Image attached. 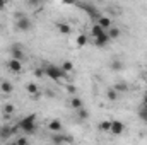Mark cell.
Returning <instances> with one entry per match:
<instances>
[{"label":"cell","mask_w":147,"mask_h":145,"mask_svg":"<svg viewBox=\"0 0 147 145\" xmlns=\"http://www.w3.org/2000/svg\"><path fill=\"white\" fill-rule=\"evenodd\" d=\"M5 5H7V0H0V10H3Z\"/></svg>","instance_id":"obj_32"},{"label":"cell","mask_w":147,"mask_h":145,"mask_svg":"<svg viewBox=\"0 0 147 145\" xmlns=\"http://www.w3.org/2000/svg\"><path fill=\"white\" fill-rule=\"evenodd\" d=\"M51 142H53V144H72L74 138L67 137V135H63L62 132H57V133L51 135Z\"/></svg>","instance_id":"obj_7"},{"label":"cell","mask_w":147,"mask_h":145,"mask_svg":"<svg viewBox=\"0 0 147 145\" xmlns=\"http://www.w3.org/2000/svg\"><path fill=\"white\" fill-rule=\"evenodd\" d=\"M110 41H111V39H110V36H108V33L101 34L99 38H94V44H96L98 48H105V46H106Z\"/></svg>","instance_id":"obj_12"},{"label":"cell","mask_w":147,"mask_h":145,"mask_svg":"<svg viewBox=\"0 0 147 145\" xmlns=\"http://www.w3.org/2000/svg\"><path fill=\"white\" fill-rule=\"evenodd\" d=\"M19 130V126H9V125H2L0 126V140H9L12 135H16Z\"/></svg>","instance_id":"obj_4"},{"label":"cell","mask_w":147,"mask_h":145,"mask_svg":"<svg viewBox=\"0 0 147 145\" xmlns=\"http://www.w3.org/2000/svg\"><path fill=\"white\" fill-rule=\"evenodd\" d=\"M113 89L118 91V92H127V91H128V84H127V82H116V84L113 85Z\"/></svg>","instance_id":"obj_19"},{"label":"cell","mask_w":147,"mask_h":145,"mask_svg":"<svg viewBox=\"0 0 147 145\" xmlns=\"http://www.w3.org/2000/svg\"><path fill=\"white\" fill-rule=\"evenodd\" d=\"M96 22H98L103 29H110L111 26H113V21H111L108 15H99V19H98Z\"/></svg>","instance_id":"obj_13"},{"label":"cell","mask_w":147,"mask_h":145,"mask_svg":"<svg viewBox=\"0 0 147 145\" xmlns=\"http://www.w3.org/2000/svg\"><path fill=\"white\" fill-rule=\"evenodd\" d=\"M14 111H16V106H14L12 103H7V104L2 108V113H3V116H5V118H9Z\"/></svg>","instance_id":"obj_17"},{"label":"cell","mask_w":147,"mask_h":145,"mask_svg":"<svg viewBox=\"0 0 147 145\" xmlns=\"http://www.w3.org/2000/svg\"><path fill=\"white\" fill-rule=\"evenodd\" d=\"M16 144L17 145H26V144H29V138H28V137H17V138H16Z\"/></svg>","instance_id":"obj_27"},{"label":"cell","mask_w":147,"mask_h":145,"mask_svg":"<svg viewBox=\"0 0 147 145\" xmlns=\"http://www.w3.org/2000/svg\"><path fill=\"white\" fill-rule=\"evenodd\" d=\"M26 91H28V94H29V96H34V94H38V91H39V87H38L36 84H33V82H29V84L26 85Z\"/></svg>","instance_id":"obj_20"},{"label":"cell","mask_w":147,"mask_h":145,"mask_svg":"<svg viewBox=\"0 0 147 145\" xmlns=\"http://www.w3.org/2000/svg\"><path fill=\"white\" fill-rule=\"evenodd\" d=\"M9 51H10V56H12V58L21 60V62L24 60V51H22V46H21V44H12Z\"/></svg>","instance_id":"obj_8"},{"label":"cell","mask_w":147,"mask_h":145,"mask_svg":"<svg viewBox=\"0 0 147 145\" xmlns=\"http://www.w3.org/2000/svg\"><path fill=\"white\" fill-rule=\"evenodd\" d=\"M77 118H79V119H87V118H89V111L84 108V106L79 108L77 109Z\"/></svg>","instance_id":"obj_23"},{"label":"cell","mask_w":147,"mask_h":145,"mask_svg":"<svg viewBox=\"0 0 147 145\" xmlns=\"http://www.w3.org/2000/svg\"><path fill=\"white\" fill-rule=\"evenodd\" d=\"M62 2H63L65 5H75V3H77V0H62Z\"/></svg>","instance_id":"obj_31"},{"label":"cell","mask_w":147,"mask_h":145,"mask_svg":"<svg viewBox=\"0 0 147 145\" xmlns=\"http://www.w3.org/2000/svg\"><path fill=\"white\" fill-rule=\"evenodd\" d=\"M82 10L92 19V21H98L99 19V15H101V12L94 7V5H91V3H82Z\"/></svg>","instance_id":"obj_5"},{"label":"cell","mask_w":147,"mask_h":145,"mask_svg":"<svg viewBox=\"0 0 147 145\" xmlns=\"http://www.w3.org/2000/svg\"><path fill=\"white\" fill-rule=\"evenodd\" d=\"M105 33H106V29H103L98 22H94V26L91 28V36L92 38H99L101 34H105Z\"/></svg>","instance_id":"obj_14"},{"label":"cell","mask_w":147,"mask_h":145,"mask_svg":"<svg viewBox=\"0 0 147 145\" xmlns=\"http://www.w3.org/2000/svg\"><path fill=\"white\" fill-rule=\"evenodd\" d=\"M48 130H50L51 133L63 132V125H62V121H60V119H51V121L48 123Z\"/></svg>","instance_id":"obj_11"},{"label":"cell","mask_w":147,"mask_h":145,"mask_svg":"<svg viewBox=\"0 0 147 145\" xmlns=\"http://www.w3.org/2000/svg\"><path fill=\"white\" fill-rule=\"evenodd\" d=\"M34 75H36V77H45V70H43V68H36V70H34Z\"/></svg>","instance_id":"obj_30"},{"label":"cell","mask_w":147,"mask_h":145,"mask_svg":"<svg viewBox=\"0 0 147 145\" xmlns=\"http://www.w3.org/2000/svg\"><path fill=\"white\" fill-rule=\"evenodd\" d=\"M55 28H57V31H58L60 34H63V36H69V34L72 33V28H70L67 22H63V21L55 22Z\"/></svg>","instance_id":"obj_10"},{"label":"cell","mask_w":147,"mask_h":145,"mask_svg":"<svg viewBox=\"0 0 147 145\" xmlns=\"http://www.w3.org/2000/svg\"><path fill=\"white\" fill-rule=\"evenodd\" d=\"M29 7H39V0H28Z\"/></svg>","instance_id":"obj_29"},{"label":"cell","mask_w":147,"mask_h":145,"mask_svg":"<svg viewBox=\"0 0 147 145\" xmlns=\"http://www.w3.org/2000/svg\"><path fill=\"white\" fill-rule=\"evenodd\" d=\"M139 116H140V119H144V121L147 123V108H146V106H142V108H140Z\"/></svg>","instance_id":"obj_28"},{"label":"cell","mask_w":147,"mask_h":145,"mask_svg":"<svg viewBox=\"0 0 147 145\" xmlns=\"http://www.w3.org/2000/svg\"><path fill=\"white\" fill-rule=\"evenodd\" d=\"M7 68H9L12 73H21L22 72V62L10 56V60H7Z\"/></svg>","instance_id":"obj_6"},{"label":"cell","mask_w":147,"mask_h":145,"mask_svg":"<svg viewBox=\"0 0 147 145\" xmlns=\"http://www.w3.org/2000/svg\"><path fill=\"white\" fill-rule=\"evenodd\" d=\"M84 106V103H82V99H79V97H72L70 99V108L72 109H79Z\"/></svg>","instance_id":"obj_24"},{"label":"cell","mask_w":147,"mask_h":145,"mask_svg":"<svg viewBox=\"0 0 147 145\" xmlns=\"http://www.w3.org/2000/svg\"><path fill=\"white\" fill-rule=\"evenodd\" d=\"M86 44H87V34H86V33H80V34L77 36V46L82 48V46H86Z\"/></svg>","instance_id":"obj_22"},{"label":"cell","mask_w":147,"mask_h":145,"mask_svg":"<svg viewBox=\"0 0 147 145\" xmlns=\"http://www.w3.org/2000/svg\"><path fill=\"white\" fill-rule=\"evenodd\" d=\"M60 68H62L63 72L70 73V72H74V63L70 62V60H65V62H62V63H60Z\"/></svg>","instance_id":"obj_18"},{"label":"cell","mask_w":147,"mask_h":145,"mask_svg":"<svg viewBox=\"0 0 147 145\" xmlns=\"http://www.w3.org/2000/svg\"><path fill=\"white\" fill-rule=\"evenodd\" d=\"M106 97H108V101H116L118 99V91H115L113 87L106 91Z\"/></svg>","instance_id":"obj_25"},{"label":"cell","mask_w":147,"mask_h":145,"mask_svg":"<svg viewBox=\"0 0 147 145\" xmlns=\"http://www.w3.org/2000/svg\"><path fill=\"white\" fill-rule=\"evenodd\" d=\"M125 132V125L118 119H111V128H110V133L113 135H121Z\"/></svg>","instance_id":"obj_9"},{"label":"cell","mask_w":147,"mask_h":145,"mask_svg":"<svg viewBox=\"0 0 147 145\" xmlns=\"http://www.w3.org/2000/svg\"><path fill=\"white\" fill-rule=\"evenodd\" d=\"M110 128H111V119H105L99 123V130L105 132V133H110Z\"/></svg>","instance_id":"obj_21"},{"label":"cell","mask_w":147,"mask_h":145,"mask_svg":"<svg viewBox=\"0 0 147 145\" xmlns=\"http://www.w3.org/2000/svg\"><path fill=\"white\" fill-rule=\"evenodd\" d=\"M33 28V22L28 15L24 14H16V29L21 31V33H28L29 29Z\"/></svg>","instance_id":"obj_3"},{"label":"cell","mask_w":147,"mask_h":145,"mask_svg":"<svg viewBox=\"0 0 147 145\" xmlns=\"http://www.w3.org/2000/svg\"><path fill=\"white\" fill-rule=\"evenodd\" d=\"M43 70H45V75L50 77L51 80L67 79V75H69L67 72H63L60 67H57V65H53V63H45V65H43Z\"/></svg>","instance_id":"obj_2"},{"label":"cell","mask_w":147,"mask_h":145,"mask_svg":"<svg viewBox=\"0 0 147 145\" xmlns=\"http://www.w3.org/2000/svg\"><path fill=\"white\" fill-rule=\"evenodd\" d=\"M110 68L113 70V72H120V70L123 68V65H121V62H118V60H115V62H111Z\"/></svg>","instance_id":"obj_26"},{"label":"cell","mask_w":147,"mask_h":145,"mask_svg":"<svg viewBox=\"0 0 147 145\" xmlns=\"http://www.w3.org/2000/svg\"><path fill=\"white\" fill-rule=\"evenodd\" d=\"M106 33H108L110 39H118V38H120V34H121V31H120L118 28H115V26H111L110 29H106Z\"/></svg>","instance_id":"obj_16"},{"label":"cell","mask_w":147,"mask_h":145,"mask_svg":"<svg viewBox=\"0 0 147 145\" xmlns=\"http://www.w3.org/2000/svg\"><path fill=\"white\" fill-rule=\"evenodd\" d=\"M17 126H19V130H21V132H24L26 135H33V133L38 130V126H36V114L33 113V114L24 116V118L17 123Z\"/></svg>","instance_id":"obj_1"},{"label":"cell","mask_w":147,"mask_h":145,"mask_svg":"<svg viewBox=\"0 0 147 145\" xmlns=\"http://www.w3.org/2000/svg\"><path fill=\"white\" fill-rule=\"evenodd\" d=\"M0 91H2L3 94H12V91H14V85H12V82H9V80H3V82L0 84Z\"/></svg>","instance_id":"obj_15"}]
</instances>
